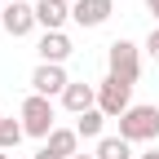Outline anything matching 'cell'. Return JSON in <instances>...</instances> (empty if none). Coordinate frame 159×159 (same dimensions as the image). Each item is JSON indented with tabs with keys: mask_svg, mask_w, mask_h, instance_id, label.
I'll list each match as a JSON object with an SVG mask.
<instances>
[{
	"mask_svg": "<svg viewBox=\"0 0 159 159\" xmlns=\"http://www.w3.org/2000/svg\"><path fill=\"white\" fill-rule=\"evenodd\" d=\"M119 137L124 142H159V106H133L119 115Z\"/></svg>",
	"mask_w": 159,
	"mask_h": 159,
	"instance_id": "obj_1",
	"label": "cell"
},
{
	"mask_svg": "<svg viewBox=\"0 0 159 159\" xmlns=\"http://www.w3.org/2000/svg\"><path fill=\"white\" fill-rule=\"evenodd\" d=\"M97 111H102L106 119H119L133 111V84L119 75H106L102 84H97Z\"/></svg>",
	"mask_w": 159,
	"mask_h": 159,
	"instance_id": "obj_2",
	"label": "cell"
},
{
	"mask_svg": "<svg viewBox=\"0 0 159 159\" xmlns=\"http://www.w3.org/2000/svg\"><path fill=\"white\" fill-rule=\"evenodd\" d=\"M53 119H57V111H53V102H49V97L31 93L27 102H22V128H27V137H40V142H49V133L57 128Z\"/></svg>",
	"mask_w": 159,
	"mask_h": 159,
	"instance_id": "obj_3",
	"label": "cell"
},
{
	"mask_svg": "<svg viewBox=\"0 0 159 159\" xmlns=\"http://www.w3.org/2000/svg\"><path fill=\"white\" fill-rule=\"evenodd\" d=\"M106 62H111V75L128 80V84H137V75H142V57H137V44H128V40H115V44L106 49Z\"/></svg>",
	"mask_w": 159,
	"mask_h": 159,
	"instance_id": "obj_4",
	"label": "cell"
},
{
	"mask_svg": "<svg viewBox=\"0 0 159 159\" xmlns=\"http://www.w3.org/2000/svg\"><path fill=\"white\" fill-rule=\"evenodd\" d=\"M66 84H71L66 71H62V66H53V62H40V66L31 71V93H40V97H53V93L62 97Z\"/></svg>",
	"mask_w": 159,
	"mask_h": 159,
	"instance_id": "obj_5",
	"label": "cell"
},
{
	"mask_svg": "<svg viewBox=\"0 0 159 159\" xmlns=\"http://www.w3.org/2000/svg\"><path fill=\"white\" fill-rule=\"evenodd\" d=\"M0 27H5L13 40H18V35H31V31L40 27V22H35V5H27V0H13V5H5Z\"/></svg>",
	"mask_w": 159,
	"mask_h": 159,
	"instance_id": "obj_6",
	"label": "cell"
},
{
	"mask_svg": "<svg viewBox=\"0 0 159 159\" xmlns=\"http://www.w3.org/2000/svg\"><path fill=\"white\" fill-rule=\"evenodd\" d=\"M111 13H115L111 0H75V5H71V22H80V27H102Z\"/></svg>",
	"mask_w": 159,
	"mask_h": 159,
	"instance_id": "obj_7",
	"label": "cell"
},
{
	"mask_svg": "<svg viewBox=\"0 0 159 159\" xmlns=\"http://www.w3.org/2000/svg\"><path fill=\"white\" fill-rule=\"evenodd\" d=\"M35 53H40V62L62 66L66 57H71V40H66L62 31H44V35H40V44H35Z\"/></svg>",
	"mask_w": 159,
	"mask_h": 159,
	"instance_id": "obj_8",
	"label": "cell"
},
{
	"mask_svg": "<svg viewBox=\"0 0 159 159\" xmlns=\"http://www.w3.org/2000/svg\"><path fill=\"white\" fill-rule=\"evenodd\" d=\"M66 18H71V5H66V0H40V5H35V22L44 27V31H62Z\"/></svg>",
	"mask_w": 159,
	"mask_h": 159,
	"instance_id": "obj_9",
	"label": "cell"
},
{
	"mask_svg": "<svg viewBox=\"0 0 159 159\" xmlns=\"http://www.w3.org/2000/svg\"><path fill=\"white\" fill-rule=\"evenodd\" d=\"M44 150H49L53 159H75V155H80V133H75V128H53L49 142H44Z\"/></svg>",
	"mask_w": 159,
	"mask_h": 159,
	"instance_id": "obj_10",
	"label": "cell"
},
{
	"mask_svg": "<svg viewBox=\"0 0 159 159\" xmlns=\"http://www.w3.org/2000/svg\"><path fill=\"white\" fill-rule=\"evenodd\" d=\"M62 106H66L71 115H84V111H93V106H97V89H93V84H66V93H62Z\"/></svg>",
	"mask_w": 159,
	"mask_h": 159,
	"instance_id": "obj_11",
	"label": "cell"
},
{
	"mask_svg": "<svg viewBox=\"0 0 159 159\" xmlns=\"http://www.w3.org/2000/svg\"><path fill=\"white\" fill-rule=\"evenodd\" d=\"M97 159H133V142H124V137H102L97 142Z\"/></svg>",
	"mask_w": 159,
	"mask_h": 159,
	"instance_id": "obj_12",
	"label": "cell"
},
{
	"mask_svg": "<svg viewBox=\"0 0 159 159\" xmlns=\"http://www.w3.org/2000/svg\"><path fill=\"white\" fill-rule=\"evenodd\" d=\"M102 124H106V115L93 106V111H84V115L75 119V133H80V137H97V142H102Z\"/></svg>",
	"mask_w": 159,
	"mask_h": 159,
	"instance_id": "obj_13",
	"label": "cell"
},
{
	"mask_svg": "<svg viewBox=\"0 0 159 159\" xmlns=\"http://www.w3.org/2000/svg\"><path fill=\"white\" fill-rule=\"evenodd\" d=\"M22 137H27V128H22V119H0V150H13L18 142H22Z\"/></svg>",
	"mask_w": 159,
	"mask_h": 159,
	"instance_id": "obj_14",
	"label": "cell"
},
{
	"mask_svg": "<svg viewBox=\"0 0 159 159\" xmlns=\"http://www.w3.org/2000/svg\"><path fill=\"white\" fill-rule=\"evenodd\" d=\"M146 53L159 62V31H150V35H146Z\"/></svg>",
	"mask_w": 159,
	"mask_h": 159,
	"instance_id": "obj_15",
	"label": "cell"
},
{
	"mask_svg": "<svg viewBox=\"0 0 159 159\" xmlns=\"http://www.w3.org/2000/svg\"><path fill=\"white\" fill-rule=\"evenodd\" d=\"M146 9H150V13H155V18H159V0H146Z\"/></svg>",
	"mask_w": 159,
	"mask_h": 159,
	"instance_id": "obj_16",
	"label": "cell"
},
{
	"mask_svg": "<svg viewBox=\"0 0 159 159\" xmlns=\"http://www.w3.org/2000/svg\"><path fill=\"white\" fill-rule=\"evenodd\" d=\"M35 159H53V155H49V150H44V146H40V150H35Z\"/></svg>",
	"mask_w": 159,
	"mask_h": 159,
	"instance_id": "obj_17",
	"label": "cell"
},
{
	"mask_svg": "<svg viewBox=\"0 0 159 159\" xmlns=\"http://www.w3.org/2000/svg\"><path fill=\"white\" fill-rule=\"evenodd\" d=\"M142 159H159V150H146V155H142Z\"/></svg>",
	"mask_w": 159,
	"mask_h": 159,
	"instance_id": "obj_18",
	"label": "cell"
},
{
	"mask_svg": "<svg viewBox=\"0 0 159 159\" xmlns=\"http://www.w3.org/2000/svg\"><path fill=\"white\" fill-rule=\"evenodd\" d=\"M75 159H97V155H75Z\"/></svg>",
	"mask_w": 159,
	"mask_h": 159,
	"instance_id": "obj_19",
	"label": "cell"
},
{
	"mask_svg": "<svg viewBox=\"0 0 159 159\" xmlns=\"http://www.w3.org/2000/svg\"><path fill=\"white\" fill-rule=\"evenodd\" d=\"M0 5H13V0H0Z\"/></svg>",
	"mask_w": 159,
	"mask_h": 159,
	"instance_id": "obj_20",
	"label": "cell"
},
{
	"mask_svg": "<svg viewBox=\"0 0 159 159\" xmlns=\"http://www.w3.org/2000/svg\"><path fill=\"white\" fill-rule=\"evenodd\" d=\"M0 18H5V5H0Z\"/></svg>",
	"mask_w": 159,
	"mask_h": 159,
	"instance_id": "obj_21",
	"label": "cell"
},
{
	"mask_svg": "<svg viewBox=\"0 0 159 159\" xmlns=\"http://www.w3.org/2000/svg\"><path fill=\"white\" fill-rule=\"evenodd\" d=\"M0 159H9V155H5V150H0Z\"/></svg>",
	"mask_w": 159,
	"mask_h": 159,
	"instance_id": "obj_22",
	"label": "cell"
},
{
	"mask_svg": "<svg viewBox=\"0 0 159 159\" xmlns=\"http://www.w3.org/2000/svg\"><path fill=\"white\" fill-rule=\"evenodd\" d=\"M0 119H5V115H0Z\"/></svg>",
	"mask_w": 159,
	"mask_h": 159,
	"instance_id": "obj_23",
	"label": "cell"
}]
</instances>
